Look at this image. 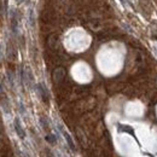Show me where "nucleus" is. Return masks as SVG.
<instances>
[{
  "label": "nucleus",
  "instance_id": "f257e3e1",
  "mask_svg": "<svg viewBox=\"0 0 157 157\" xmlns=\"http://www.w3.org/2000/svg\"><path fill=\"white\" fill-rule=\"evenodd\" d=\"M13 128H15V132H16V134L18 136V138H20L21 140H24L25 139V131L23 129V127L21 124L20 118H15V121H13Z\"/></svg>",
  "mask_w": 157,
  "mask_h": 157
},
{
  "label": "nucleus",
  "instance_id": "f03ea898",
  "mask_svg": "<svg viewBox=\"0 0 157 157\" xmlns=\"http://www.w3.org/2000/svg\"><path fill=\"white\" fill-rule=\"evenodd\" d=\"M62 134H63L64 138H65V140H67V144H68L69 149H70L73 152H75V151H76V147H75V144H74L73 139H71V137H70V134H69L68 132H65V131H62Z\"/></svg>",
  "mask_w": 157,
  "mask_h": 157
},
{
  "label": "nucleus",
  "instance_id": "7ed1b4c3",
  "mask_svg": "<svg viewBox=\"0 0 157 157\" xmlns=\"http://www.w3.org/2000/svg\"><path fill=\"white\" fill-rule=\"evenodd\" d=\"M38 90H39L40 94H41V98H42V100H44L45 103H47V101H48V96H47L46 88L44 87V85H42V83H39V85H38Z\"/></svg>",
  "mask_w": 157,
  "mask_h": 157
},
{
  "label": "nucleus",
  "instance_id": "20e7f679",
  "mask_svg": "<svg viewBox=\"0 0 157 157\" xmlns=\"http://www.w3.org/2000/svg\"><path fill=\"white\" fill-rule=\"evenodd\" d=\"M46 140L51 144V145H55L56 143H57V140H56V137L52 134V133H47V136H46Z\"/></svg>",
  "mask_w": 157,
  "mask_h": 157
},
{
  "label": "nucleus",
  "instance_id": "39448f33",
  "mask_svg": "<svg viewBox=\"0 0 157 157\" xmlns=\"http://www.w3.org/2000/svg\"><path fill=\"white\" fill-rule=\"evenodd\" d=\"M0 91H1V87H0Z\"/></svg>",
  "mask_w": 157,
  "mask_h": 157
}]
</instances>
